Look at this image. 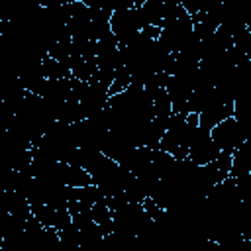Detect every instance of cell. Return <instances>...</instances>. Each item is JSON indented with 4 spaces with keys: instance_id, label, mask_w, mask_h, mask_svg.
I'll return each instance as SVG.
<instances>
[{
    "instance_id": "obj_1",
    "label": "cell",
    "mask_w": 251,
    "mask_h": 251,
    "mask_svg": "<svg viewBox=\"0 0 251 251\" xmlns=\"http://www.w3.org/2000/svg\"><path fill=\"white\" fill-rule=\"evenodd\" d=\"M200 126V118L194 112L188 114H173L167 126V131L159 143L161 149L173 153L176 159H186L190 143Z\"/></svg>"
},
{
    "instance_id": "obj_2",
    "label": "cell",
    "mask_w": 251,
    "mask_h": 251,
    "mask_svg": "<svg viewBox=\"0 0 251 251\" xmlns=\"http://www.w3.org/2000/svg\"><path fill=\"white\" fill-rule=\"evenodd\" d=\"M112 31L118 37L120 45L129 43L131 39H135L139 35V31L147 25L143 22L141 10L139 8H124V10H114L112 12V20H110Z\"/></svg>"
},
{
    "instance_id": "obj_3",
    "label": "cell",
    "mask_w": 251,
    "mask_h": 251,
    "mask_svg": "<svg viewBox=\"0 0 251 251\" xmlns=\"http://www.w3.org/2000/svg\"><path fill=\"white\" fill-rule=\"evenodd\" d=\"M192 33H194L192 31V16L182 8V12L175 20H171L169 24H165L161 27L159 39L171 53H178L186 45V41L192 37Z\"/></svg>"
},
{
    "instance_id": "obj_4",
    "label": "cell",
    "mask_w": 251,
    "mask_h": 251,
    "mask_svg": "<svg viewBox=\"0 0 251 251\" xmlns=\"http://www.w3.org/2000/svg\"><path fill=\"white\" fill-rule=\"evenodd\" d=\"M210 133L216 139V143L222 147V151L233 153L237 147H241L245 143V133H243L241 124L237 122L235 116H229V118L222 120L218 126H214L210 129Z\"/></svg>"
},
{
    "instance_id": "obj_5",
    "label": "cell",
    "mask_w": 251,
    "mask_h": 251,
    "mask_svg": "<svg viewBox=\"0 0 251 251\" xmlns=\"http://www.w3.org/2000/svg\"><path fill=\"white\" fill-rule=\"evenodd\" d=\"M220 153H222V147L216 143L210 129L198 126L196 135H194V139L190 143V149H188V159L194 161L196 165H206V163L218 159Z\"/></svg>"
},
{
    "instance_id": "obj_6",
    "label": "cell",
    "mask_w": 251,
    "mask_h": 251,
    "mask_svg": "<svg viewBox=\"0 0 251 251\" xmlns=\"http://www.w3.org/2000/svg\"><path fill=\"white\" fill-rule=\"evenodd\" d=\"M233 116V102L226 100L218 90H214L212 98L208 100V104L204 106V110L198 114L200 118V126L206 129H212L214 126H218L222 120Z\"/></svg>"
},
{
    "instance_id": "obj_7",
    "label": "cell",
    "mask_w": 251,
    "mask_h": 251,
    "mask_svg": "<svg viewBox=\"0 0 251 251\" xmlns=\"http://www.w3.org/2000/svg\"><path fill=\"white\" fill-rule=\"evenodd\" d=\"M245 175H251V143H247V141L233 151L229 176L239 178V176H245Z\"/></svg>"
},
{
    "instance_id": "obj_8",
    "label": "cell",
    "mask_w": 251,
    "mask_h": 251,
    "mask_svg": "<svg viewBox=\"0 0 251 251\" xmlns=\"http://www.w3.org/2000/svg\"><path fill=\"white\" fill-rule=\"evenodd\" d=\"M167 8H169V4H165L163 0H145L143 6H139L143 22L147 25H159V27H163Z\"/></svg>"
},
{
    "instance_id": "obj_9",
    "label": "cell",
    "mask_w": 251,
    "mask_h": 251,
    "mask_svg": "<svg viewBox=\"0 0 251 251\" xmlns=\"http://www.w3.org/2000/svg\"><path fill=\"white\" fill-rule=\"evenodd\" d=\"M41 65H43V73L47 78H69L71 76V67L63 61L49 57V55L41 61Z\"/></svg>"
},
{
    "instance_id": "obj_10",
    "label": "cell",
    "mask_w": 251,
    "mask_h": 251,
    "mask_svg": "<svg viewBox=\"0 0 251 251\" xmlns=\"http://www.w3.org/2000/svg\"><path fill=\"white\" fill-rule=\"evenodd\" d=\"M131 84V73L126 69V67H120L114 75V80L110 84V96L118 94V92H124L127 86Z\"/></svg>"
}]
</instances>
